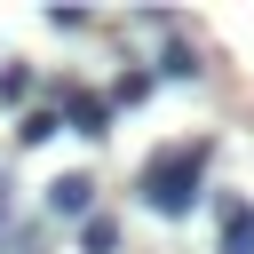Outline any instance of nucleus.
<instances>
[{
    "label": "nucleus",
    "instance_id": "nucleus-1",
    "mask_svg": "<svg viewBox=\"0 0 254 254\" xmlns=\"http://www.w3.org/2000/svg\"><path fill=\"white\" fill-rule=\"evenodd\" d=\"M206 159H214V143H206V135H198V143H167V151H151V159L135 167L143 206H151V214H167V222H183V214L198 206V190H206Z\"/></svg>",
    "mask_w": 254,
    "mask_h": 254
},
{
    "label": "nucleus",
    "instance_id": "nucleus-2",
    "mask_svg": "<svg viewBox=\"0 0 254 254\" xmlns=\"http://www.w3.org/2000/svg\"><path fill=\"white\" fill-rule=\"evenodd\" d=\"M56 103H64L56 119H71V135H111V95H95V87L64 79V95H56Z\"/></svg>",
    "mask_w": 254,
    "mask_h": 254
},
{
    "label": "nucleus",
    "instance_id": "nucleus-3",
    "mask_svg": "<svg viewBox=\"0 0 254 254\" xmlns=\"http://www.w3.org/2000/svg\"><path fill=\"white\" fill-rule=\"evenodd\" d=\"M48 214L56 222H87L95 214V175H56L48 183Z\"/></svg>",
    "mask_w": 254,
    "mask_h": 254
},
{
    "label": "nucleus",
    "instance_id": "nucleus-4",
    "mask_svg": "<svg viewBox=\"0 0 254 254\" xmlns=\"http://www.w3.org/2000/svg\"><path fill=\"white\" fill-rule=\"evenodd\" d=\"M222 254H254V206L222 198Z\"/></svg>",
    "mask_w": 254,
    "mask_h": 254
},
{
    "label": "nucleus",
    "instance_id": "nucleus-5",
    "mask_svg": "<svg viewBox=\"0 0 254 254\" xmlns=\"http://www.w3.org/2000/svg\"><path fill=\"white\" fill-rule=\"evenodd\" d=\"M79 254H119V222L111 214H87L79 222Z\"/></svg>",
    "mask_w": 254,
    "mask_h": 254
},
{
    "label": "nucleus",
    "instance_id": "nucleus-6",
    "mask_svg": "<svg viewBox=\"0 0 254 254\" xmlns=\"http://www.w3.org/2000/svg\"><path fill=\"white\" fill-rule=\"evenodd\" d=\"M0 103H32V64H0Z\"/></svg>",
    "mask_w": 254,
    "mask_h": 254
},
{
    "label": "nucleus",
    "instance_id": "nucleus-7",
    "mask_svg": "<svg viewBox=\"0 0 254 254\" xmlns=\"http://www.w3.org/2000/svg\"><path fill=\"white\" fill-rule=\"evenodd\" d=\"M143 95H151V71H119V87H111V103H127V111H135Z\"/></svg>",
    "mask_w": 254,
    "mask_h": 254
},
{
    "label": "nucleus",
    "instance_id": "nucleus-8",
    "mask_svg": "<svg viewBox=\"0 0 254 254\" xmlns=\"http://www.w3.org/2000/svg\"><path fill=\"white\" fill-rule=\"evenodd\" d=\"M159 71H167V79H198V56H190V48H183V40H175V48H167V64H159Z\"/></svg>",
    "mask_w": 254,
    "mask_h": 254
},
{
    "label": "nucleus",
    "instance_id": "nucleus-9",
    "mask_svg": "<svg viewBox=\"0 0 254 254\" xmlns=\"http://www.w3.org/2000/svg\"><path fill=\"white\" fill-rule=\"evenodd\" d=\"M56 127H64V119H56V111H24V127H16V135H24V143H48V135H56Z\"/></svg>",
    "mask_w": 254,
    "mask_h": 254
},
{
    "label": "nucleus",
    "instance_id": "nucleus-10",
    "mask_svg": "<svg viewBox=\"0 0 254 254\" xmlns=\"http://www.w3.org/2000/svg\"><path fill=\"white\" fill-rule=\"evenodd\" d=\"M8 206H16V183H8V167H0V222H8Z\"/></svg>",
    "mask_w": 254,
    "mask_h": 254
}]
</instances>
